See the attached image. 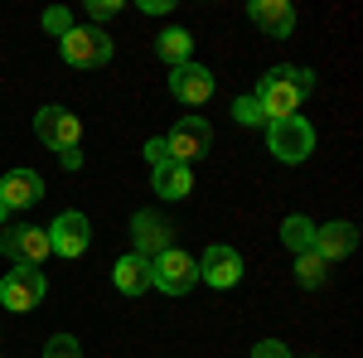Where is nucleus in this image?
Returning a JSON list of instances; mask_svg holds the SVG:
<instances>
[{
  "label": "nucleus",
  "instance_id": "bb28decb",
  "mask_svg": "<svg viewBox=\"0 0 363 358\" xmlns=\"http://www.w3.org/2000/svg\"><path fill=\"white\" fill-rule=\"evenodd\" d=\"M140 10H145V15H165L169 0H140Z\"/></svg>",
  "mask_w": 363,
  "mask_h": 358
},
{
  "label": "nucleus",
  "instance_id": "4be33fe9",
  "mask_svg": "<svg viewBox=\"0 0 363 358\" xmlns=\"http://www.w3.org/2000/svg\"><path fill=\"white\" fill-rule=\"evenodd\" d=\"M233 116H238V121H242V126H262V121H267V116H262V107H257V97H238V102H233Z\"/></svg>",
  "mask_w": 363,
  "mask_h": 358
},
{
  "label": "nucleus",
  "instance_id": "c85d7f7f",
  "mask_svg": "<svg viewBox=\"0 0 363 358\" xmlns=\"http://www.w3.org/2000/svg\"><path fill=\"white\" fill-rule=\"evenodd\" d=\"M5 218H10V208H5V203H0V223H5Z\"/></svg>",
  "mask_w": 363,
  "mask_h": 358
},
{
  "label": "nucleus",
  "instance_id": "aec40b11",
  "mask_svg": "<svg viewBox=\"0 0 363 358\" xmlns=\"http://www.w3.org/2000/svg\"><path fill=\"white\" fill-rule=\"evenodd\" d=\"M325 276H330V262L320 257V252H296V281L306 286V291H315V286H325Z\"/></svg>",
  "mask_w": 363,
  "mask_h": 358
},
{
  "label": "nucleus",
  "instance_id": "9d476101",
  "mask_svg": "<svg viewBox=\"0 0 363 358\" xmlns=\"http://www.w3.org/2000/svg\"><path fill=\"white\" fill-rule=\"evenodd\" d=\"M44 233H49L54 257H83L87 242H92V223H87V213H78V208H63Z\"/></svg>",
  "mask_w": 363,
  "mask_h": 358
},
{
  "label": "nucleus",
  "instance_id": "dca6fc26",
  "mask_svg": "<svg viewBox=\"0 0 363 358\" xmlns=\"http://www.w3.org/2000/svg\"><path fill=\"white\" fill-rule=\"evenodd\" d=\"M112 281H116L121 296H145V291H150V262H145L140 252H126L112 267Z\"/></svg>",
  "mask_w": 363,
  "mask_h": 358
},
{
  "label": "nucleus",
  "instance_id": "b1692460",
  "mask_svg": "<svg viewBox=\"0 0 363 358\" xmlns=\"http://www.w3.org/2000/svg\"><path fill=\"white\" fill-rule=\"evenodd\" d=\"M145 160H150V169H160V165H169V145H165V136L145 140Z\"/></svg>",
  "mask_w": 363,
  "mask_h": 358
},
{
  "label": "nucleus",
  "instance_id": "6ab92c4d",
  "mask_svg": "<svg viewBox=\"0 0 363 358\" xmlns=\"http://www.w3.org/2000/svg\"><path fill=\"white\" fill-rule=\"evenodd\" d=\"M281 242L291 252H310L315 247V223H310L306 213H291V218L281 223Z\"/></svg>",
  "mask_w": 363,
  "mask_h": 358
},
{
  "label": "nucleus",
  "instance_id": "412c9836",
  "mask_svg": "<svg viewBox=\"0 0 363 358\" xmlns=\"http://www.w3.org/2000/svg\"><path fill=\"white\" fill-rule=\"evenodd\" d=\"M44 358H83V349H78L73 334H54V339L44 344Z\"/></svg>",
  "mask_w": 363,
  "mask_h": 358
},
{
  "label": "nucleus",
  "instance_id": "20e7f679",
  "mask_svg": "<svg viewBox=\"0 0 363 358\" xmlns=\"http://www.w3.org/2000/svg\"><path fill=\"white\" fill-rule=\"evenodd\" d=\"M58 54H63L68 68L92 73V68H107V63H112V39H107L102 29H68V34L58 39Z\"/></svg>",
  "mask_w": 363,
  "mask_h": 358
},
{
  "label": "nucleus",
  "instance_id": "cd10ccee",
  "mask_svg": "<svg viewBox=\"0 0 363 358\" xmlns=\"http://www.w3.org/2000/svg\"><path fill=\"white\" fill-rule=\"evenodd\" d=\"M58 160H63V165H68V169H83V150H63Z\"/></svg>",
  "mask_w": 363,
  "mask_h": 358
},
{
  "label": "nucleus",
  "instance_id": "5701e85b",
  "mask_svg": "<svg viewBox=\"0 0 363 358\" xmlns=\"http://www.w3.org/2000/svg\"><path fill=\"white\" fill-rule=\"evenodd\" d=\"M44 29H49L54 39H63V34L73 29V15H68L63 5H54V10H44Z\"/></svg>",
  "mask_w": 363,
  "mask_h": 358
},
{
  "label": "nucleus",
  "instance_id": "1a4fd4ad",
  "mask_svg": "<svg viewBox=\"0 0 363 358\" xmlns=\"http://www.w3.org/2000/svg\"><path fill=\"white\" fill-rule=\"evenodd\" d=\"M208 140H213V126H208L203 116H179V126L165 136L169 160H174V165H194L199 155H208Z\"/></svg>",
  "mask_w": 363,
  "mask_h": 358
},
{
  "label": "nucleus",
  "instance_id": "f03ea898",
  "mask_svg": "<svg viewBox=\"0 0 363 358\" xmlns=\"http://www.w3.org/2000/svg\"><path fill=\"white\" fill-rule=\"evenodd\" d=\"M267 150L286 160V165H301L310 150H315V126L306 116H281V121H267Z\"/></svg>",
  "mask_w": 363,
  "mask_h": 358
},
{
  "label": "nucleus",
  "instance_id": "39448f33",
  "mask_svg": "<svg viewBox=\"0 0 363 358\" xmlns=\"http://www.w3.org/2000/svg\"><path fill=\"white\" fill-rule=\"evenodd\" d=\"M34 136L44 140L49 150H78V140H83V121L73 116L68 107H39V116H34Z\"/></svg>",
  "mask_w": 363,
  "mask_h": 358
},
{
  "label": "nucleus",
  "instance_id": "f3484780",
  "mask_svg": "<svg viewBox=\"0 0 363 358\" xmlns=\"http://www.w3.org/2000/svg\"><path fill=\"white\" fill-rule=\"evenodd\" d=\"M150 189L160 194V198H174V203H179V198H189V194H194V169L169 160V165L150 169Z\"/></svg>",
  "mask_w": 363,
  "mask_h": 358
},
{
  "label": "nucleus",
  "instance_id": "f8f14e48",
  "mask_svg": "<svg viewBox=\"0 0 363 358\" xmlns=\"http://www.w3.org/2000/svg\"><path fill=\"white\" fill-rule=\"evenodd\" d=\"M169 233H174V228H169L160 213H150V208H140L136 218H131V237H136V252L145 257V262H155L165 247H174Z\"/></svg>",
  "mask_w": 363,
  "mask_h": 358
},
{
  "label": "nucleus",
  "instance_id": "393cba45",
  "mask_svg": "<svg viewBox=\"0 0 363 358\" xmlns=\"http://www.w3.org/2000/svg\"><path fill=\"white\" fill-rule=\"evenodd\" d=\"M87 15H92V20L102 25V20H112V15H121V0H92V5H87Z\"/></svg>",
  "mask_w": 363,
  "mask_h": 358
},
{
  "label": "nucleus",
  "instance_id": "6e6552de",
  "mask_svg": "<svg viewBox=\"0 0 363 358\" xmlns=\"http://www.w3.org/2000/svg\"><path fill=\"white\" fill-rule=\"evenodd\" d=\"M199 262V281L203 286H213V291H233L238 281H242V252L228 247V242H213V247L194 257Z\"/></svg>",
  "mask_w": 363,
  "mask_h": 358
},
{
  "label": "nucleus",
  "instance_id": "ddd939ff",
  "mask_svg": "<svg viewBox=\"0 0 363 358\" xmlns=\"http://www.w3.org/2000/svg\"><path fill=\"white\" fill-rule=\"evenodd\" d=\"M44 198V179L34 174V169H5V179H0V203L15 213V208H34Z\"/></svg>",
  "mask_w": 363,
  "mask_h": 358
},
{
  "label": "nucleus",
  "instance_id": "9b49d317",
  "mask_svg": "<svg viewBox=\"0 0 363 358\" xmlns=\"http://www.w3.org/2000/svg\"><path fill=\"white\" fill-rule=\"evenodd\" d=\"M169 97L184 102V107H203L213 97V73L203 63H194V58L179 63V68H169Z\"/></svg>",
  "mask_w": 363,
  "mask_h": 358
},
{
  "label": "nucleus",
  "instance_id": "423d86ee",
  "mask_svg": "<svg viewBox=\"0 0 363 358\" xmlns=\"http://www.w3.org/2000/svg\"><path fill=\"white\" fill-rule=\"evenodd\" d=\"M44 291H49L44 272H34V267H15V272H5V281H0V305L15 310V315H29L34 305L44 301Z\"/></svg>",
  "mask_w": 363,
  "mask_h": 358
},
{
  "label": "nucleus",
  "instance_id": "4468645a",
  "mask_svg": "<svg viewBox=\"0 0 363 358\" xmlns=\"http://www.w3.org/2000/svg\"><path fill=\"white\" fill-rule=\"evenodd\" d=\"M247 20L257 29H267L272 39H291L296 34V5H286V0H252Z\"/></svg>",
  "mask_w": 363,
  "mask_h": 358
},
{
  "label": "nucleus",
  "instance_id": "7ed1b4c3",
  "mask_svg": "<svg viewBox=\"0 0 363 358\" xmlns=\"http://www.w3.org/2000/svg\"><path fill=\"white\" fill-rule=\"evenodd\" d=\"M150 286L165 291V296H189L199 286V262L184 247H165L150 262Z\"/></svg>",
  "mask_w": 363,
  "mask_h": 358
},
{
  "label": "nucleus",
  "instance_id": "2eb2a0df",
  "mask_svg": "<svg viewBox=\"0 0 363 358\" xmlns=\"http://www.w3.org/2000/svg\"><path fill=\"white\" fill-rule=\"evenodd\" d=\"M354 247H359V228H354V223L339 218V223H325V228H315V252H320L330 267H335L339 257H349Z\"/></svg>",
  "mask_w": 363,
  "mask_h": 358
},
{
  "label": "nucleus",
  "instance_id": "a878e982",
  "mask_svg": "<svg viewBox=\"0 0 363 358\" xmlns=\"http://www.w3.org/2000/svg\"><path fill=\"white\" fill-rule=\"evenodd\" d=\"M252 358H291V349H286L281 339H262V344L252 349Z\"/></svg>",
  "mask_w": 363,
  "mask_h": 358
},
{
  "label": "nucleus",
  "instance_id": "a211bd4d",
  "mask_svg": "<svg viewBox=\"0 0 363 358\" xmlns=\"http://www.w3.org/2000/svg\"><path fill=\"white\" fill-rule=\"evenodd\" d=\"M189 49H194V34H189V29H165V34L155 39V54L165 58L169 68L189 63Z\"/></svg>",
  "mask_w": 363,
  "mask_h": 358
},
{
  "label": "nucleus",
  "instance_id": "0eeeda50",
  "mask_svg": "<svg viewBox=\"0 0 363 358\" xmlns=\"http://www.w3.org/2000/svg\"><path fill=\"white\" fill-rule=\"evenodd\" d=\"M0 252L15 262V267H44L49 257H54V247H49V233L44 228H10V233H0Z\"/></svg>",
  "mask_w": 363,
  "mask_h": 358
},
{
  "label": "nucleus",
  "instance_id": "f257e3e1",
  "mask_svg": "<svg viewBox=\"0 0 363 358\" xmlns=\"http://www.w3.org/2000/svg\"><path fill=\"white\" fill-rule=\"evenodd\" d=\"M310 87H315V78H310V68H272L262 83H257V107H262V116L267 121H281V116H296V107L310 97Z\"/></svg>",
  "mask_w": 363,
  "mask_h": 358
}]
</instances>
